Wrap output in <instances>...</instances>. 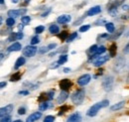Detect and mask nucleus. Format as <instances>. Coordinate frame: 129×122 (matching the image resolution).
Here are the masks:
<instances>
[{"mask_svg": "<svg viewBox=\"0 0 129 122\" xmlns=\"http://www.w3.org/2000/svg\"><path fill=\"white\" fill-rule=\"evenodd\" d=\"M54 93H55V91H54V90H50L49 92H47V95H48V99H49V100L53 99V97H54Z\"/></svg>", "mask_w": 129, "mask_h": 122, "instance_id": "4c0bfd02", "label": "nucleus"}, {"mask_svg": "<svg viewBox=\"0 0 129 122\" xmlns=\"http://www.w3.org/2000/svg\"><path fill=\"white\" fill-rule=\"evenodd\" d=\"M19 29L22 31V29H23V25H20V26H19Z\"/></svg>", "mask_w": 129, "mask_h": 122, "instance_id": "4d7b16f0", "label": "nucleus"}, {"mask_svg": "<svg viewBox=\"0 0 129 122\" xmlns=\"http://www.w3.org/2000/svg\"><path fill=\"white\" fill-rule=\"evenodd\" d=\"M69 97V92L68 91H65V90H63V91H61V93H60V95H59V97L57 98V102L58 103H64L66 100H67V98Z\"/></svg>", "mask_w": 129, "mask_h": 122, "instance_id": "ddd939ff", "label": "nucleus"}, {"mask_svg": "<svg viewBox=\"0 0 129 122\" xmlns=\"http://www.w3.org/2000/svg\"><path fill=\"white\" fill-rule=\"evenodd\" d=\"M108 50H109V55L111 57H115L116 56V52H117V46H116V44H112Z\"/></svg>", "mask_w": 129, "mask_h": 122, "instance_id": "aec40b11", "label": "nucleus"}, {"mask_svg": "<svg viewBox=\"0 0 129 122\" xmlns=\"http://www.w3.org/2000/svg\"><path fill=\"white\" fill-rule=\"evenodd\" d=\"M85 96H86L85 90H84V89H79V90H77V91L72 95V101H73L75 104H77V105L82 104L83 101H84V99H85Z\"/></svg>", "mask_w": 129, "mask_h": 122, "instance_id": "f03ea898", "label": "nucleus"}, {"mask_svg": "<svg viewBox=\"0 0 129 122\" xmlns=\"http://www.w3.org/2000/svg\"><path fill=\"white\" fill-rule=\"evenodd\" d=\"M89 28H90V26H89V25H84V26H82V27L80 28V32L85 33V32H86V31H88V30H89Z\"/></svg>", "mask_w": 129, "mask_h": 122, "instance_id": "c9c22d12", "label": "nucleus"}, {"mask_svg": "<svg viewBox=\"0 0 129 122\" xmlns=\"http://www.w3.org/2000/svg\"><path fill=\"white\" fill-rule=\"evenodd\" d=\"M13 108H14V106L12 104H8V105H6L4 107H1L0 108V118L9 115L13 111Z\"/></svg>", "mask_w": 129, "mask_h": 122, "instance_id": "423d86ee", "label": "nucleus"}, {"mask_svg": "<svg viewBox=\"0 0 129 122\" xmlns=\"http://www.w3.org/2000/svg\"><path fill=\"white\" fill-rule=\"evenodd\" d=\"M128 45H126V47H125V50H123V52H124V53H125V54H127V53H128Z\"/></svg>", "mask_w": 129, "mask_h": 122, "instance_id": "603ef678", "label": "nucleus"}, {"mask_svg": "<svg viewBox=\"0 0 129 122\" xmlns=\"http://www.w3.org/2000/svg\"><path fill=\"white\" fill-rule=\"evenodd\" d=\"M44 122H55V116H53V115L46 116L44 119Z\"/></svg>", "mask_w": 129, "mask_h": 122, "instance_id": "473e14b6", "label": "nucleus"}, {"mask_svg": "<svg viewBox=\"0 0 129 122\" xmlns=\"http://www.w3.org/2000/svg\"><path fill=\"white\" fill-rule=\"evenodd\" d=\"M1 24H2V17L0 16V25H1Z\"/></svg>", "mask_w": 129, "mask_h": 122, "instance_id": "bf43d9fd", "label": "nucleus"}, {"mask_svg": "<svg viewBox=\"0 0 129 122\" xmlns=\"http://www.w3.org/2000/svg\"><path fill=\"white\" fill-rule=\"evenodd\" d=\"M124 105H125V101H121V102L116 103V104H114L113 106H111V107H110V110H111V111L119 110V109H121V108H122Z\"/></svg>", "mask_w": 129, "mask_h": 122, "instance_id": "6ab92c4d", "label": "nucleus"}, {"mask_svg": "<svg viewBox=\"0 0 129 122\" xmlns=\"http://www.w3.org/2000/svg\"><path fill=\"white\" fill-rule=\"evenodd\" d=\"M56 47H57V44H55V43H54V44H51V45H49V46H48V50H52V49H55Z\"/></svg>", "mask_w": 129, "mask_h": 122, "instance_id": "de8ad7c7", "label": "nucleus"}, {"mask_svg": "<svg viewBox=\"0 0 129 122\" xmlns=\"http://www.w3.org/2000/svg\"><path fill=\"white\" fill-rule=\"evenodd\" d=\"M13 122H22L21 120H15V121H13Z\"/></svg>", "mask_w": 129, "mask_h": 122, "instance_id": "680f3d73", "label": "nucleus"}, {"mask_svg": "<svg viewBox=\"0 0 129 122\" xmlns=\"http://www.w3.org/2000/svg\"><path fill=\"white\" fill-rule=\"evenodd\" d=\"M105 51H106V48L104 47V46H100V47H97V49H96V51H95V53L94 54H96V55H101V54H103V53H105Z\"/></svg>", "mask_w": 129, "mask_h": 122, "instance_id": "bb28decb", "label": "nucleus"}, {"mask_svg": "<svg viewBox=\"0 0 129 122\" xmlns=\"http://www.w3.org/2000/svg\"><path fill=\"white\" fill-rule=\"evenodd\" d=\"M27 12V9L23 8V9H17V10H9L7 12V15L11 18H15V17H19V16H22L24 15L25 13Z\"/></svg>", "mask_w": 129, "mask_h": 122, "instance_id": "39448f33", "label": "nucleus"}, {"mask_svg": "<svg viewBox=\"0 0 129 122\" xmlns=\"http://www.w3.org/2000/svg\"><path fill=\"white\" fill-rule=\"evenodd\" d=\"M49 102L48 101H42L41 103H40V105H39V109H40V111H45V110H47L48 108H49Z\"/></svg>", "mask_w": 129, "mask_h": 122, "instance_id": "5701e85b", "label": "nucleus"}, {"mask_svg": "<svg viewBox=\"0 0 129 122\" xmlns=\"http://www.w3.org/2000/svg\"><path fill=\"white\" fill-rule=\"evenodd\" d=\"M68 36H69V32H68V31H63V32H61V34L59 35V38L62 41H65L68 38Z\"/></svg>", "mask_w": 129, "mask_h": 122, "instance_id": "c756f323", "label": "nucleus"}, {"mask_svg": "<svg viewBox=\"0 0 129 122\" xmlns=\"http://www.w3.org/2000/svg\"><path fill=\"white\" fill-rule=\"evenodd\" d=\"M67 61H68V55H62V56H60V59H59L58 63H59V65L61 66V65L65 64Z\"/></svg>", "mask_w": 129, "mask_h": 122, "instance_id": "cd10ccee", "label": "nucleus"}, {"mask_svg": "<svg viewBox=\"0 0 129 122\" xmlns=\"http://www.w3.org/2000/svg\"><path fill=\"white\" fill-rule=\"evenodd\" d=\"M37 51H38V49H37L36 46H32V45L27 46V47H25L23 49V55L28 57V58H32V57H34L36 55Z\"/></svg>", "mask_w": 129, "mask_h": 122, "instance_id": "7ed1b4c3", "label": "nucleus"}, {"mask_svg": "<svg viewBox=\"0 0 129 122\" xmlns=\"http://www.w3.org/2000/svg\"><path fill=\"white\" fill-rule=\"evenodd\" d=\"M41 116H42V113H41V112H34V113H32V114L27 118L26 122L37 121L38 119H40V118H41Z\"/></svg>", "mask_w": 129, "mask_h": 122, "instance_id": "4468645a", "label": "nucleus"}, {"mask_svg": "<svg viewBox=\"0 0 129 122\" xmlns=\"http://www.w3.org/2000/svg\"><path fill=\"white\" fill-rule=\"evenodd\" d=\"M4 3V0H0V4H3Z\"/></svg>", "mask_w": 129, "mask_h": 122, "instance_id": "052dcab7", "label": "nucleus"}, {"mask_svg": "<svg viewBox=\"0 0 129 122\" xmlns=\"http://www.w3.org/2000/svg\"><path fill=\"white\" fill-rule=\"evenodd\" d=\"M6 25H7V27H13V26L15 25V19L9 17V18L6 20Z\"/></svg>", "mask_w": 129, "mask_h": 122, "instance_id": "c85d7f7f", "label": "nucleus"}, {"mask_svg": "<svg viewBox=\"0 0 129 122\" xmlns=\"http://www.w3.org/2000/svg\"><path fill=\"white\" fill-rule=\"evenodd\" d=\"M26 1H27V2H29V1H30V0H26Z\"/></svg>", "mask_w": 129, "mask_h": 122, "instance_id": "e2e57ef3", "label": "nucleus"}, {"mask_svg": "<svg viewBox=\"0 0 129 122\" xmlns=\"http://www.w3.org/2000/svg\"><path fill=\"white\" fill-rule=\"evenodd\" d=\"M69 109H70V107H69V106H67V105H63V106H61V108H60V110H59V115H63L66 111H69Z\"/></svg>", "mask_w": 129, "mask_h": 122, "instance_id": "7c9ffc66", "label": "nucleus"}, {"mask_svg": "<svg viewBox=\"0 0 129 122\" xmlns=\"http://www.w3.org/2000/svg\"><path fill=\"white\" fill-rule=\"evenodd\" d=\"M49 32L51 34H58L60 32V28L57 25H51L49 28Z\"/></svg>", "mask_w": 129, "mask_h": 122, "instance_id": "4be33fe9", "label": "nucleus"}, {"mask_svg": "<svg viewBox=\"0 0 129 122\" xmlns=\"http://www.w3.org/2000/svg\"><path fill=\"white\" fill-rule=\"evenodd\" d=\"M82 121V116L80 113H74L72 114L69 118L67 122H81Z\"/></svg>", "mask_w": 129, "mask_h": 122, "instance_id": "f3484780", "label": "nucleus"}, {"mask_svg": "<svg viewBox=\"0 0 129 122\" xmlns=\"http://www.w3.org/2000/svg\"><path fill=\"white\" fill-rule=\"evenodd\" d=\"M26 63V60H25V58H23V57H20V58H18L17 59V61H16V63H15V66H14V69L15 70H18L20 67H22L24 64Z\"/></svg>", "mask_w": 129, "mask_h": 122, "instance_id": "a211bd4d", "label": "nucleus"}, {"mask_svg": "<svg viewBox=\"0 0 129 122\" xmlns=\"http://www.w3.org/2000/svg\"><path fill=\"white\" fill-rule=\"evenodd\" d=\"M16 35H17V40H21L23 38V33L22 32H18V33H16Z\"/></svg>", "mask_w": 129, "mask_h": 122, "instance_id": "a18cd8bd", "label": "nucleus"}, {"mask_svg": "<svg viewBox=\"0 0 129 122\" xmlns=\"http://www.w3.org/2000/svg\"><path fill=\"white\" fill-rule=\"evenodd\" d=\"M59 85H60V87H61L62 90L69 91V89H70V88L72 87V85H73V82L70 81L69 79H64V80H62V81H60Z\"/></svg>", "mask_w": 129, "mask_h": 122, "instance_id": "0eeeda50", "label": "nucleus"}, {"mask_svg": "<svg viewBox=\"0 0 129 122\" xmlns=\"http://www.w3.org/2000/svg\"><path fill=\"white\" fill-rule=\"evenodd\" d=\"M19 95H28L29 94V91L28 90H22V91H19V93H18Z\"/></svg>", "mask_w": 129, "mask_h": 122, "instance_id": "c03bdc74", "label": "nucleus"}, {"mask_svg": "<svg viewBox=\"0 0 129 122\" xmlns=\"http://www.w3.org/2000/svg\"><path fill=\"white\" fill-rule=\"evenodd\" d=\"M108 104H109V101L106 100V99H104V100H102V101H100V102H97V103H95L94 105H92V106L87 110L86 115L89 116V117H93V116H95V115L98 113V111H99L101 108H104V107L108 106Z\"/></svg>", "mask_w": 129, "mask_h": 122, "instance_id": "f257e3e1", "label": "nucleus"}, {"mask_svg": "<svg viewBox=\"0 0 129 122\" xmlns=\"http://www.w3.org/2000/svg\"><path fill=\"white\" fill-rule=\"evenodd\" d=\"M25 113H26V108L25 107H20L18 109V114L19 115H24Z\"/></svg>", "mask_w": 129, "mask_h": 122, "instance_id": "58836bf2", "label": "nucleus"}, {"mask_svg": "<svg viewBox=\"0 0 129 122\" xmlns=\"http://www.w3.org/2000/svg\"><path fill=\"white\" fill-rule=\"evenodd\" d=\"M101 11V8L100 6H94L92 8H90L88 11H87V16H93V15H96V14H99Z\"/></svg>", "mask_w": 129, "mask_h": 122, "instance_id": "2eb2a0df", "label": "nucleus"}, {"mask_svg": "<svg viewBox=\"0 0 129 122\" xmlns=\"http://www.w3.org/2000/svg\"><path fill=\"white\" fill-rule=\"evenodd\" d=\"M64 72L68 74V73H70V72H71V69H69V68H65V69H64Z\"/></svg>", "mask_w": 129, "mask_h": 122, "instance_id": "3c124183", "label": "nucleus"}, {"mask_svg": "<svg viewBox=\"0 0 129 122\" xmlns=\"http://www.w3.org/2000/svg\"><path fill=\"white\" fill-rule=\"evenodd\" d=\"M50 12H51V9H49V10H48V11H46V12H44L43 14H42V17H47V15H48Z\"/></svg>", "mask_w": 129, "mask_h": 122, "instance_id": "8fccbe9b", "label": "nucleus"}, {"mask_svg": "<svg viewBox=\"0 0 129 122\" xmlns=\"http://www.w3.org/2000/svg\"><path fill=\"white\" fill-rule=\"evenodd\" d=\"M122 31H123V27H122V28H120V29H119V30L117 31V32H118L117 34H113V35H112V36H110V37L108 36V37H107V39H111V40H116V39H117V38H118V37H119V36H120V35L122 34Z\"/></svg>", "mask_w": 129, "mask_h": 122, "instance_id": "b1692460", "label": "nucleus"}, {"mask_svg": "<svg viewBox=\"0 0 129 122\" xmlns=\"http://www.w3.org/2000/svg\"><path fill=\"white\" fill-rule=\"evenodd\" d=\"M125 0H109L107 4V10L110 9H116L118 6H120Z\"/></svg>", "mask_w": 129, "mask_h": 122, "instance_id": "9d476101", "label": "nucleus"}, {"mask_svg": "<svg viewBox=\"0 0 129 122\" xmlns=\"http://www.w3.org/2000/svg\"><path fill=\"white\" fill-rule=\"evenodd\" d=\"M21 48H22L21 44L18 43V42H16V43L12 44L10 47H8V48H7V51H8V52H17V51H20Z\"/></svg>", "mask_w": 129, "mask_h": 122, "instance_id": "dca6fc26", "label": "nucleus"}, {"mask_svg": "<svg viewBox=\"0 0 129 122\" xmlns=\"http://www.w3.org/2000/svg\"><path fill=\"white\" fill-rule=\"evenodd\" d=\"M6 85H7V82H6V81H2V82H0V88L5 87Z\"/></svg>", "mask_w": 129, "mask_h": 122, "instance_id": "09e8293b", "label": "nucleus"}, {"mask_svg": "<svg viewBox=\"0 0 129 122\" xmlns=\"http://www.w3.org/2000/svg\"><path fill=\"white\" fill-rule=\"evenodd\" d=\"M0 122H11V118L9 116H4V117H2Z\"/></svg>", "mask_w": 129, "mask_h": 122, "instance_id": "37998d69", "label": "nucleus"}, {"mask_svg": "<svg viewBox=\"0 0 129 122\" xmlns=\"http://www.w3.org/2000/svg\"><path fill=\"white\" fill-rule=\"evenodd\" d=\"M49 50H48V47H42V48H40V50H39V53L40 54H44V53H47Z\"/></svg>", "mask_w": 129, "mask_h": 122, "instance_id": "79ce46f5", "label": "nucleus"}, {"mask_svg": "<svg viewBox=\"0 0 129 122\" xmlns=\"http://www.w3.org/2000/svg\"><path fill=\"white\" fill-rule=\"evenodd\" d=\"M96 49H97V46H96V45H93V46H91V47L89 48L88 52H89V53H95Z\"/></svg>", "mask_w": 129, "mask_h": 122, "instance_id": "a19ab883", "label": "nucleus"}, {"mask_svg": "<svg viewBox=\"0 0 129 122\" xmlns=\"http://www.w3.org/2000/svg\"><path fill=\"white\" fill-rule=\"evenodd\" d=\"M113 83H114V80L112 77H106L102 81V87L105 91H110L113 87Z\"/></svg>", "mask_w": 129, "mask_h": 122, "instance_id": "20e7f679", "label": "nucleus"}, {"mask_svg": "<svg viewBox=\"0 0 129 122\" xmlns=\"http://www.w3.org/2000/svg\"><path fill=\"white\" fill-rule=\"evenodd\" d=\"M124 67H125V60L123 58H118L117 62L115 63V67H114L115 70L119 73L120 71H122L124 69Z\"/></svg>", "mask_w": 129, "mask_h": 122, "instance_id": "9b49d317", "label": "nucleus"}, {"mask_svg": "<svg viewBox=\"0 0 129 122\" xmlns=\"http://www.w3.org/2000/svg\"><path fill=\"white\" fill-rule=\"evenodd\" d=\"M21 21H22L23 25H28V24L30 23V21H31V18H30L29 16H23V17L21 18Z\"/></svg>", "mask_w": 129, "mask_h": 122, "instance_id": "2f4dec72", "label": "nucleus"}, {"mask_svg": "<svg viewBox=\"0 0 129 122\" xmlns=\"http://www.w3.org/2000/svg\"><path fill=\"white\" fill-rule=\"evenodd\" d=\"M3 58H4V55H3V54H0V61H1Z\"/></svg>", "mask_w": 129, "mask_h": 122, "instance_id": "6e6d98bb", "label": "nucleus"}, {"mask_svg": "<svg viewBox=\"0 0 129 122\" xmlns=\"http://www.w3.org/2000/svg\"><path fill=\"white\" fill-rule=\"evenodd\" d=\"M20 79H21V73L17 72L14 75H12V77L10 78V81H18Z\"/></svg>", "mask_w": 129, "mask_h": 122, "instance_id": "393cba45", "label": "nucleus"}, {"mask_svg": "<svg viewBox=\"0 0 129 122\" xmlns=\"http://www.w3.org/2000/svg\"><path fill=\"white\" fill-rule=\"evenodd\" d=\"M105 28H106V30L108 31V33H111V34L114 32V29H115L114 24H113V23H111V22H109V23H105Z\"/></svg>", "mask_w": 129, "mask_h": 122, "instance_id": "412c9836", "label": "nucleus"}, {"mask_svg": "<svg viewBox=\"0 0 129 122\" xmlns=\"http://www.w3.org/2000/svg\"><path fill=\"white\" fill-rule=\"evenodd\" d=\"M59 66H60L59 63H58V62H55V63H53V65H52L50 68H51V69H57Z\"/></svg>", "mask_w": 129, "mask_h": 122, "instance_id": "49530a36", "label": "nucleus"}, {"mask_svg": "<svg viewBox=\"0 0 129 122\" xmlns=\"http://www.w3.org/2000/svg\"><path fill=\"white\" fill-rule=\"evenodd\" d=\"M90 80H91L90 75L86 74V75L82 76L81 78H79V80H78V84L81 85V86H85L86 84H87V83L90 81Z\"/></svg>", "mask_w": 129, "mask_h": 122, "instance_id": "1a4fd4ad", "label": "nucleus"}, {"mask_svg": "<svg viewBox=\"0 0 129 122\" xmlns=\"http://www.w3.org/2000/svg\"><path fill=\"white\" fill-rule=\"evenodd\" d=\"M122 9L123 10H128V5H123L122 6Z\"/></svg>", "mask_w": 129, "mask_h": 122, "instance_id": "864d4df0", "label": "nucleus"}, {"mask_svg": "<svg viewBox=\"0 0 129 122\" xmlns=\"http://www.w3.org/2000/svg\"><path fill=\"white\" fill-rule=\"evenodd\" d=\"M108 60H109L108 56H98L97 59L93 61V66L94 67H100V66L104 65Z\"/></svg>", "mask_w": 129, "mask_h": 122, "instance_id": "6e6552de", "label": "nucleus"}, {"mask_svg": "<svg viewBox=\"0 0 129 122\" xmlns=\"http://www.w3.org/2000/svg\"><path fill=\"white\" fill-rule=\"evenodd\" d=\"M100 37L101 38H107L108 37V34H102V35H100Z\"/></svg>", "mask_w": 129, "mask_h": 122, "instance_id": "5fc2aeb1", "label": "nucleus"}, {"mask_svg": "<svg viewBox=\"0 0 129 122\" xmlns=\"http://www.w3.org/2000/svg\"><path fill=\"white\" fill-rule=\"evenodd\" d=\"M77 37H78V33H77V32H74V33H72L71 35L68 36V38L66 39V41H67L68 43H71V42H73V41L75 40Z\"/></svg>", "mask_w": 129, "mask_h": 122, "instance_id": "a878e982", "label": "nucleus"}, {"mask_svg": "<svg viewBox=\"0 0 129 122\" xmlns=\"http://www.w3.org/2000/svg\"><path fill=\"white\" fill-rule=\"evenodd\" d=\"M71 20H72V16L71 15H62V16H60L57 19L59 24H67V23L71 22Z\"/></svg>", "mask_w": 129, "mask_h": 122, "instance_id": "f8f14e48", "label": "nucleus"}, {"mask_svg": "<svg viewBox=\"0 0 129 122\" xmlns=\"http://www.w3.org/2000/svg\"><path fill=\"white\" fill-rule=\"evenodd\" d=\"M16 40H17V35H16V33H11L10 36H9V38H8V41H9V42H13V41H16Z\"/></svg>", "mask_w": 129, "mask_h": 122, "instance_id": "e433bc0d", "label": "nucleus"}, {"mask_svg": "<svg viewBox=\"0 0 129 122\" xmlns=\"http://www.w3.org/2000/svg\"><path fill=\"white\" fill-rule=\"evenodd\" d=\"M44 30H45V27L42 26V25L37 26V27H36V29H35V31H36V33H37V34H41V33H43Z\"/></svg>", "mask_w": 129, "mask_h": 122, "instance_id": "f704fd0d", "label": "nucleus"}, {"mask_svg": "<svg viewBox=\"0 0 129 122\" xmlns=\"http://www.w3.org/2000/svg\"><path fill=\"white\" fill-rule=\"evenodd\" d=\"M12 2H13V3H17V2H18V0H12Z\"/></svg>", "mask_w": 129, "mask_h": 122, "instance_id": "13d9d810", "label": "nucleus"}, {"mask_svg": "<svg viewBox=\"0 0 129 122\" xmlns=\"http://www.w3.org/2000/svg\"><path fill=\"white\" fill-rule=\"evenodd\" d=\"M40 43V39H39V37H33L32 38V40H31V45L32 46H35V45H37V44H39Z\"/></svg>", "mask_w": 129, "mask_h": 122, "instance_id": "72a5a7b5", "label": "nucleus"}, {"mask_svg": "<svg viewBox=\"0 0 129 122\" xmlns=\"http://www.w3.org/2000/svg\"><path fill=\"white\" fill-rule=\"evenodd\" d=\"M10 32H11V30H10V29H8V30H5V29H4V30H1V31H0V35H7V34H11Z\"/></svg>", "mask_w": 129, "mask_h": 122, "instance_id": "ea45409f", "label": "nucleus"}]
</instances>
